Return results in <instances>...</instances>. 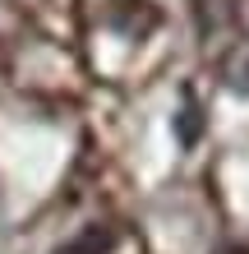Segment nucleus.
<instances>
[{
	"label": "nucleus",
	"instance_id": "f257e3e1",
	"mask_svg": "<svg viewBox=\"0 0 249 254\" xmlns=\"http://www.w3.org/2000/svg\"><path fill=\"white\" fill-rule=\"evenodd\" d=\"M222 254H245V250H222Z\"/></svg>",
	"mask_w": 249,
	"mask_h": 254
}]
</instances>
